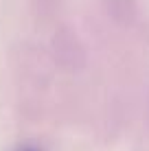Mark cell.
<instances>
[{
	"mask_svg": "<svg viewBox=\"0 0 149 151\" xmlns=\"http://www.w3.org/2000/svg\"><path fill=\"white\" fill-rule=\"evenodd\" d=\"M27 151H31V149H27Z\"/></svg>",
	"mask_w": 149,
	"mask_h": 151,
	"instance_id": "cell-1",
	"label": "cell"
}]
</instances>
